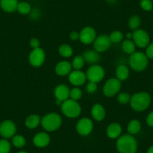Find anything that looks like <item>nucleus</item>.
<instances>
[{
  "label": "nucleus",
  "instance_id": "40",
  "mask_svg": "<svg viewBox=\"0 0 153 153\" xmlns=\"http://www.w3.org/2000/svg\"><path fill=\"white\" fill-rule=\"evenodd\" d=\"M69 38H70L71 40L74 41V42L78 40L79 38H80V32L73 31V32H71L69 34Z\"/></svg>",
  "mask_w": 153,
  "mask_h": 153
},
{
  "label": "nucleus",
  "instance_id": "1",
  "mask_svg": "<svg viewBox=\"0 0 153 153\" xmlns=\"http://www.w3.org/2000/svg\"><path fill=\"white\" fill-rule=\"evenodd\" d=\"M152 98L149 94L146 92L134 93L130 100L131 107L136 112H142L146 110L151 104Z\"/></svg>",
  "mask_w": 153,
  "mask_h": 153
},
{
  "label": "nucleus",
  "instance_id": "12",
  "mask_svg": "<svg viewBox=\"0 0 153 153\" xmlns=\"http://www.w3.org/2000/svg\"><path fill=\"white\" fill-rule=\"evenodd\" d=\"M112 42L107 35H101L97 36L93 42V48L98 53H104L110 48Z\"/></svg>",
  "mask_w": 153,
  "mask_h": 153
},
{
  "label": "nucleus",
  "instance_id": "23",
  "mask_svg": "<svg viewBox=\"0 0 153 153\" xmlns=\"http://www.w3.org/2000/svg\"><path fill=\"white\" fill-rule=\"evenodd\" d=\"M130 74L129 68L125 65H120L116 69V76L117 78L120 81H124L128 78Z\"/></svg>",
  "mask_w": 153,
  "mask_h": 153
},
{
  "label": "nucleus",
  "instance_id": "19",
  "mask_svg": "<svg viewBox=\"0 0 153 153\" xmlns=\"http://www.w3.org/2000/svg\"><path fill=\"white\" fill-rule=\"evenodd\" d=\"M92 117L95 121L101 122L104 120L106 117V111L104 107L100 104H95L91 110Z\"/></svg>",
  "mask_w": 153,
  "mask_h": 153
},
{
  "label": "nucleus",
  "instance_id": "29",
  "mask_svg": "<svg viewBox=\"0 0 153 153\" xmlns=\"http://www.w3.org/2000/svg\"><path fill=\"white\" fill-rule=\"evenodd\" d=\"M85 64V60L83 59V56L78 55L75 56L71 62L72 68H73L74 70H80L83 68Z\"/></svg>",
  "mask_w": 153,
  "mask_h": 153
},
{
  "label": "nucleus",
  "instance_id": "43",
  "mask_svg": "<svg viewBox=\"0 0 153 153\" xmlns=\"http://www.w3.org/2000/svg\"><path fill=\"white\" fill-rule=\"evenodd\" d=\"M146 153H153V145L151 146L147 149Z\"/></svg>",
  "mask_w": 153,
  "mask_h": 153
},
{
  "label": "nucleus",
  "instance_id": "21",
  "mask_svg": "<svg viewBox=\"0 0 153 153\" xmlns=\"http://www.w3.org/2000/svg\"><path fill=\"white\" fill-rule=\"evenodd\" d=\"M85 62L91 65H95L100 60L99 53L95 51V50H87L83 53V55Z\"/></svg>",
  "mask_w": 153,
  "mask_h": 153
},
{
  "label": "nucleus",
  "instance_id": "42",
  "mask_svg": "<svg viewBox=\"0 0 153 153\" xmlns=\"http://www.w3.org/2000/svg\"><path fill=\"white\" fill-rule=\"evenodd\" d=\"M107 3H109L110 5H114V4L117 3V0H106Z\"/></svg>",
  "mask_w": 153,
  "mask_h": 153
},
{
  "label": "nucleus",
  "instance_id": "14",
  "mask_svg": "<svg viewBox=\"0 0 153 153\" xmlns=\"http://www.w3.org/2000/svg\"><path fill=\"white\" fill-rule=\"evenodd\" d=\"M68 76V81L70 82L71 84L76 87L83 85L87 80L86 74L80 70L71 71V72Z\"/></svg>",
  "mask_w": 153,
  "mask_h": 153
},
{
  "label": "nucleus",
  "instance_id": "20",
  "mask_svg": "<svg viewBox=\"0 0 153 153\" xmlns=\"http://www.w3.org/2000/svg\"><path fill=\"white\" fill-rule=\"evenodd\" d=\"M18 0H0V7L7 13H13L17 11Z\"/></svg>",
  "mask_w": 153,
  "mask_h": 153
},
{
  "label": "nucleus",
  "instance_id": "41",
  "mask_svg": "<svg viewBox=\"0 0 153 153\" xmlns=\"http://www.w3.org/2000/svg\"><path fill=\"white\" fill-rule=\"evenodd\" d=\"M146 123L149 127L153 128V111L150 112L146 117Z\"/></svg>",
  "mask_w": 153,
  "mask_h": 153
},
{
  "label": "nucleus",
  "instance_id": "16",
  "mask_svg": "<svg viewBox=\"0 0 153 153\" xmlns=\"http://www.w3.org/2000/svg\"><path fill=\"white\" fill-rule=\"evenodd\" d=\"M72 71L71 63L68 61H61L56 64L55 67V71L57 75L61 76H65L68 75Z\"/></svg>",
  "mask_w": 153,
  "mask_h": 153
},
{
  "label": "nucleus",
  "instance_id": "7",
  "mask_svg": "<svg viewBox=\"0 0 153 153\" xmlns=\"http://www.w3.org/2000/svg\"><path fill=\"white\" fill-rule=\"evenodd\" d=\"M122 87L120 80L117 78H110L104 83L103 86V93L108 98L115 96L119 93Z\"/></svg>",
  "mask_w": 153,
  "mask_h": 153
},
{
  "label": "nucleus",
  "instance_id": "22",
  "mask_svg": "<svg viewBox=\"0 0 153 153\" xmlns=\"http://www.w3.org/2000/svg\"><path fill=\"white\" fill-rule=\"evenodd\" d=\"M41 117L36 114H32L26 117L25 120V126L29 129H35L41 124Z\"/></svg>",
  "mask_w": 153,
  "mask_h": 153
},
{
  "label": "nucleus",
  "instance_id": "33",
  "mask_svg": "<svg viewBox=\"0 0 153 153\" xmlns=\"http://www.w3.org/2000/svg\"><path fill=\"white\" fill-rule=\"evenodd\" d=\"M11 143L7 139L0 140V153H9L11 151Z\"/></svg>",
  "mask_w": 153,
  "mask_h": 153
},
{
  "label": "nucleus",
  "instance_id": "25",
  "mask_svg": "<svg viewBox=\"0 0 153 153\" xmlns=\"http://www.w3.org/2000/svg\"><path fill=\"white\" fill-rule=\"evenodd\" d=\"M136 45L131 39H126L122 43V49L126 53L131 55L136 52Z\"/></svg>",
  "mask_w": 153,
  "mask_h": 153
},
{
  "label": "nucleus",
  "instance_id": "17",
  "mask_svg": "<svg viewBox=\"0 0 153 153\" xmlns=\"http://www.w3.org/2000/svg\"><path fill=\"white\" fill-rule=\"evenodd\" d=\"M122 131L123 128L121 125L117 123H112L107 126L106 133L110 139H118L121 136Z\"/></svg>",
  "mask_w": 153,
  "mask_h": 153
},
{
  "label": "nucleus",
  "instance_id": "9",
  "mask_svg": "<svg viewBox=\"0 0 153 153\" xmlns=\"http://www.w3.org/2000/svg\"><path fill=\"white\" fill-rule=\"evenodd\" d=\"M45 52L41 48L32 49L29 56V62L32 67H41L45 61Z\"/></svg>",
  "mask_w": 153,
  "mask_h": 153
},
{
  "label": "nucleus",
  "instance_id": "30",
  "mask_svg": "<svg viewBox=\"0 0 153 153\" xmlns=\"http://www.w3.org/2000/svg\"><path fill=\"white\" fill-rule=\"evenodd\" d=\"M141 24V19L138 15H133L129 18L128 26L131 30L134 31L139 29Z\"/></svg>",
  "mask_w": 153,
  "mask_h": 153
},
{
  "label": "nucleus",
  "instance_id": "46",
  "mask_svg": "<svg viewBox=\"0 0 153 153\" xmlns=\"http://www.w3.org/2000/svg\"><path fill=\"white\" fill-rule=\"evenodd\" d=\"M152 2H153V0H152Z\"/></svg>",
  "mask_w": 153,
  "mask_h": 153
},
{
  "label": "nucleus",
  "instance_id": "36",
  "mask_svg": "<svg viewBox=\"0 0 153 153\" xmlns=\"http://www.w3.org/2000/svg\"><path fill=\"white\" fill-rule=\"evenodd\" d=\"M29 17L32 20H38V19L41 17V15H42V13H41V11L38 8H32L30 13L29 14Z\"/></svg>",
  "mask_w": 153,
  "mask_h": 153
},
{
  "label": "nucleus",
  "instance_id": "39",
  "mask_svg": "<svg viewBox=\"0 0 153 153\" xmlns=\"http://www.w3.org/2000/svg\"><path fill=\"white\" fill-rule=\"evenodd\" d=\"M29 45L32 49H35V48H40V42L37 38H32L30 39L29 42Z\"/></svg>",
  "mask_w": 153,
  "mask_h": 153
},
{
  "label": "nucleus",
  "instance_id": "2",
  "mask_svg": "<svg viewBox=\"0 0 153 153\" xmlns=\"http://www.w3.org/2000/svg\"><path fill=\"white\" fill-rule=\"evenodd\" d=\"M117 149L119 153H136L137 151L136 139L129 134L122 135L117 139Z\"/></svg>",
  "mask_w": 153,
  "mask_h": 153
},
{
  "label": "nucleus",
  "instance_id": "13",
  "mask_svg": "<svg viewBox=\"0 0 153 153\" xmlns=\"http://www.w3.org/2000/svg\"><path fill=\"white\" fill-rule=\"evenodd\" d=\"M96 37L97 34L95 29L91 26H86L83 28L80 32L79 40L83 45H91V44H93Z\"/></svg>",
  "mask_w": 153,
  "mask_h": 153
},
{
  "label": "nucleus",
  "instance_id": "3",
  "mask_svg": "<svg viewBox=\"0 0 153 153\" xmlns=\"http://www.w3.org/2000/svg\"><path fill=\"white\" fill-rule=\"evenodd\" d=\"M62 123V117L56 113H48L44 116L41 120L42 128L48 132H53L58 130L61 127Z\"/></svg>",
  "mask_w": 153,
  "mask_h": 153
},
{
  "label": "nucleus",
  "instance_id": "11",
  "mask_svg": "<svg viewBox=\"0 0 153 153\" xmlns=\"http://www.w3.org/2000/svg\"><path fill=\"white\" fill-rule=\"evenodd\" d=\"M17 127L15 123L9 120H5L0 124V135L5 139L12 138L15 135Z\"/></svg>",
  "mask_w": 153,
  "mask_h": 153
},
{
  "label": "nucleus",
  "instance_id": "44",
  "mask_svg": "<svg viewBox=\"0 0 153 153\" xmlns=\"http://www.w3.org/2000/svg\"><path fill=\"white\" fill-rule=\"evenodd\" d=\"M131 38H132V33H131V32L127 33V35H126V39H131Z\"/></svg>",
  "mask_w": 153,
  "mask_h": 153
},
{
  "label": "nucleus",
  "instance_id": "10",
  "mask_svg": "<svg viewBox=\"0 0 153 153\" xmlns=\"http://www.w3.org/2000/svg\"><path fill=\"white\" fill-rule=\"evenodd\" d=\"M93 127L94 126L92 120L87 117H83L76 123V130L79 134L83 137H86L92 133Z\"/></svg>",
  "mask_w": 153,
  "mask_h": 153
},
{
  "label": "nucleus",
  "instance_id": "24",
  "mask_svg": "<svg viewBox=\"0 0 153 153\" xmlns=\"http://www.w3.org/2000/svg\"><path fill=\"white\" fill-rule=\"evenodd\" d=\"M128 132L131 135H135L141 130V123L137 120H132L128 124Z\"/></svg>",
  "mask_w": 153,
  "mask_h": 153
},
{
  "label": "nucleus",
  "instance_id": "31",
  "mask_svg": "<svg viewBox=\"0 0 153 153\" xmlns=\"http://www.w3.org/2000/svg\"><path fill=\"white\" fill-rule=\"evenodd\" d=\"M123 32H120V31H113V32L110 33V35H109V38H110V41H111L112 43L117 44L121 42L123 40Z\"/></svg>",
  "mask_w": 153,
  "mask_h": 153
},
{
  "label": "nucleus",
  "instance_id": "18",
  "mask_svg": "<svg viewBox=\"0 0 153 153\" xmlns=\"http://www.w3.org/2000/svg\"><path fill=\"white\" fill-rule=\"evenodd\" d=\"M70 90L68 86L65 84H60L57 86L54 89V95L56 98L60 101H65L68 99L70 95Z\"/></svg>",
  "mask_w": 153,
  "mask_h": 153
},
{
  "label": "nucleus",
  "instance_id": "4",
  "mask_svg": "<svg viewBox=\"0 0 153 153\" xmlns=\"http://www.w3.org/2000/svg\"><path fill=\"white\" fill-rule=\"evenodd\" d=\"M129 65L134 71L137 72L143 71L149 65V59L143 52H134L129 57Z\"/></svg>",
  "mask_w": 153,
  "mask_h": 153
},
{
  "label": "nucleus",
  "instance_id": "28",
  "mask_svg": "<svg viewBox=\"0 0 153 153\" xmlns=\"http://www.w3.org/2000/svg\"><path fill=\"white\" fill-rule=\"evenodd\" d=\"M31 10H32V7L30 4L26 2H19L17 8V11L22 15H27L30 13Z\"/></svg>",
  "mask_w": 153,
  "mask_h": 153
},
{
  "label": "nucleus",
  "instance_id": "45",
  "mask_svg": "<svg viewBox=\"0 0 153 153\" xmlns=\"http://www.w3.org/2000/svg\"><path fill=\"white\" fill-rule=\"evenodd\" d=\"M17 153H28L27 152H26V151H20V152H17Z\"/></svg>",
  "mask_w": 153,
  "mask_h": 153
},
{
  "label": "nucleus",
  "instance_id": "37",
  "mask_svg": "<svg viewBox=\"0 0 153 153\" xmlns=\"http://www.w3.org/2000/svg\"><path fill=\"white\" fill-rule=\"evenodd\" d=\"M98 89V85L97 83H93V82H89L86 84V90L88 93L89 94H93Z\"/></svg>",
  "mask_w": 153,
  "mask_h": 153
},
{
  "label": "nucleus",
  "instance_id": "35",
  "mask_svg": "<svg viewBox=\"0 0 153 153\" xmlns=\"http://www.w3.org/2000/svg\"><path fill=\"white\" fill-rule=\"evenodd\" d=\"M140 5L145 11H151L153 10V2L152 0H141Z\"/></svg>",
  "mask_w": 153,
  "mask_h": 153
},
{
  "label": "nucleus",
  "instance_id": "26",
  "mask_svg": "<svg viewBox=\"0 0 153 153\" xmlns=\"http://www.w3.org/2000/svg\"><path fill=\"white\" fill-rule=\"evenodd\" d=\"M59 53L64 58H69L73 55V49L67 44H63L59 48Z\"/></svg>",
  "mask_w": 153,
  "mask_h": 153
},
{
  "label": "nucleus",
  "instance_id": "27",
  "mask_svg": "<svg viewBox=\"0 0 153 153\" xmlns=\"http://www.w3.org/2000/svg\"><path fill=\"white\" fill-rule=\"evenodd\" d=\"M11 143L13 144L14 147L18 149H21L25 146L26 143V139L23 135L15 134L11 138Z\"/></svg>",
  "mask_w": 153,
  "mask_h": 153
},
{
  "label": "nucleus",
  "instance_id": "8",
  "mask_svg": "<svg viewBox=\"0 0 153 153\" xmlns=\"http://www.w3.org/2000/svg\"><path fill=\"white\" fill-rule=\"evenodd\" d=\"M132 40L137 47L140 48H145L149 45L150 38L146 31L137 29L132 33Z\"/></svg>",
  "mask_w": 153,
  "mask_h": 153
},
{
  "label": "nucleus",
  "instance_id": "38",
  "mask_svg": "<svg viewBox=\"0 0 153 153\" xmlns=\"http://www.w3.org/2000/svg\"><path fill=\"white\" fill-rule=\"evenodd\" d=\"M145 54L149 59L153 60V42L149 43V45L146 47Z\"/></svg>",
  "mask_w": 153,
  "mask_h": 153
},
{
  "label": "nucleus",
  "instance_id": "34",
  "mask_svg": "<svg viewBox=\"0 0 153 153\" xmlns=\"http://www.w3.org/2000/svg\"><path fill=\"white\" fill-rule=\"evenodd\" d=\"M131 97L130 94L128 92H121L117 96V101L121 104H127L130 102Z\"/></svg>",
  "mask_w": 153,
  "mask_h": 153
},
{
  "label": "nucleus",
  "instance_id": "5",
  "mask_svg": "<svg viewBox=\"0 0 153 153\" xmlns=\"http://www.w3.org/2000/svg\"><path fill=\"white\" fill-rule=\"evenodd\" d=\"M61 110L66 117L74 119L80 116L82 109L77 101L68 98L63 101L61 105Z\"/></svg>",
  "mask_w": 153,
  "mask_h": 153
},
{
  "label": "nucleus",
  "instance_id": "6",
  "mask_svg": "<svg viewBox=\"0 0 153 153\" xmlns=\"http://www.w3.org/2000/svg\"><path fill=\"white\" fill-rule=\"evenodd\" d=\"M86 78L89 82L98 83L101 82L105 76V71L103 67L99 65H92L86 73Z\"/></svg>",
  "mask_w": 153,
  "mask_h": 153
},
{
  "label": "nucleus",
  "instance_id": "32",
  "mask_svg": "<svg viewBox=\"0 0 153 153\" xmlns=\"http://www.w3.org/2000/svg\"><path fill=\"white\" fill-rule=\"evenodd\" d=\"M83 96V92L81 89L78 87H74L70 90V95H69V98L74 101H78Z\"/></svg>",
  "mask_w": 153,
  "mask_h": 153
},
{
  "label": "nucleus",
  "instance_id": "15",
  "mask_svg": "<svg viewBox=\"0 0 153 153\" xmlns=\"http://www.w3.org/2000/svg\"><path fill=\"white\" fill-rule=\"evenodd\" d=\"M51 142V137L47 132H39L33 137V143L38 148H45Z\"/></svg>",
  "mask_w": 153,
  "mask_h": 153
}]
</instances>
